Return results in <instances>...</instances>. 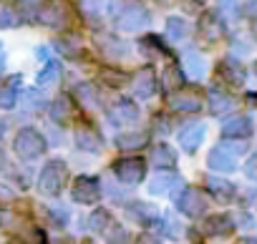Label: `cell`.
Listing matches in <instances>:
<instances>
[{"label": "cell", "mask_w": 257, "mask_h": 244, "mask_svg": "<svg viewBox=\"0 0 257 244\" xmlns=\"http://www.w3.org/2000/svg\"><path fill=\"white\" fill-rule=\"evenodd\" d=\"M13 149H16L18 159L33 161V159H38L46 151V139L36 129H21L18 136H16V141H13Z\"/></svg>", "instance_id": "obj_1"}, {"label": "cell", "mask_w": 257, "mask_h": 244, "mask_svg": "<svg viewBox=\"0 0 257 244\" xmlns=\"http://www.w3.org/2000/svg\"><path fill=\"white\" fill-rule=\"evenodd\" d=\"M66 179H68V169H66V164H63L61 159H53V161H48V164L43 166L41 179H38V186H41L43 194L53 196V194H58V191L63 189Z\"/></svg>", "instance_id": "obj_2"}, {"label": "cell", "mask_w": 257, "mask_h": 244, "mask_svg": "<svg viewBox=\"0 0 257 244\" xmlns=\"http://www.w3.org/2000/svg\"><path fill=\"white\" fill-rule=\"evenodd\" d=\"M113 174L116 179H121L123 184H139L147 176V164L142 159H118L113 164Z\"/></svg>", "instance_id": "obj_3"}, {"label": "cell", "mask_w": 257, "mask_h": 244, "mask_svg": "<svg viewBox=\"0 0 257 244\" xmlns=\"http://www.w3.org/2000/svg\"><path fill=\"white\" fill-rule=\"evenodd\" d=\"M116 26L118 31H126V33H137V31H144L149 26V13L139 6H132L126 8L118 18H116Z\"/></svg>", "instance_id": "obj_4"}, {"label": "cell", "mask_w": 257, "mask_h": 244, "mask_svg": "<svg viewBox=\"0 0 257 244\" xmlns=\"http://www.w3.org/2000/svg\"><path fill=\"white\" fill-rule=\"evenodd\" d=\"M177 209L184 216H199L207 209V196L199 189H184L182 196L177 199Z\"/></svg>", "instance_id": "obj_5"}, {"label": "cell", "mask_w": 257, "mask_h": 244, "mask_svg": "<svg viewBox=\"0 0 257 244\" xmlns=\"http://www.w3.org/2000/svg\"><path fill=\"white\" fill-rule=\"evenodd\" d=\"M73 199H76L78 204H96V201L101 199V186H98V181L91 179V176L76 179V184H73Z\"/></svg>", "instance_id": "obj_6"}, {"label": "cell", "mask_w": 257, "mask_h": 244, "mask_svg": "<svg viewBox=\"0 0 257 244\" xmlns=\"http://www.w3.org/2000/svg\"><path fill=\"white\" fill-rule=\"evenodd\" d=\"M38 21L43 26L61 28V26H66V8L61 3H56V0H48V3H43L41 11H38Z\"/></svg>", "instance_id": "obj_7"}, {"label": "cell", "mask_w": 257, "mask_h": 244, "mask_svg": "<svg viewBox=\"0 0 257 244\" xmlns=\"http://www.w3.org/2000/svg\"><path fill=\"white\" fill-rule=\"evenodd\" d=\"M108 118H111V124H116V126H126V124H134V121L139 118V111H137V106L132 101H118V103L111 106Z\"/></svg>", "instance_id": "obj_8"}, {"label": "cell", "mask_w": 257, "mask_h": 244, "mask_svg": "<svg viewBox=\"0 0 257 244\" xmlns=\"http://www.w3.org/2000/svg\"><path fill=\"white\" fill-rule=\"evenodd\" d=\"M252 134V124H249V118H244V116H232V118H227L224 124H222V136L224 139H247Z\"/></svg>", "instance_id": "obj_9"}, {"label": "cell", "mask_w": 257, "mask_h": 244, "mask_svg": "<svg viewBox=\"0 0 257 244\" xmlns=\"http://www.w3.org/2000/svg\"><path fill=\"white\" fill-rule=\"evenodd\" d=\"M207 164H209L212 171H222V174H227V171H234L237 159H234V154H232L227 146H217V149H212Z\"/></svg>", "instance_id": "obj_10"}, {"label": "cell", "mask_w": 257, "mask_h": 244, "mask_svg": "<svg viewBox=\"0 0 257 244\" xmlns=\"http://www.w3.org/2000/svg\"><path fill=\"white\" fill-rule=\"evenodd\" d=\"M157 91V73L152 66H144L137 76H134V93L139 98H149Z\"/></svg>", "instance_id": "obj_11"}, {"label": "cell", "mask_w": 257, "mask_h": 244, "mask_svg": "<svg viewBox=\"0 0 257 244\" xmlns=\"http://www.w3.org/2000/svg\"><path fill=\"white\" fill-rule=\"evenodd\" d=\"M204 124H192V126H187L182 134H179V144H182V149L187 151V154H194L197 149H199V144L204 141Z\"/></svg>", "instance_id": "obj_12"}, {"label": "cell", "mask_w": 257, "mask_h": 244, "mask_svg": "<svg viewBox=\"0 0 257 244\" xmlns=\"http://www.w3.org/2000/svg\"><path fill=\"white\" fill-rule=\"evenodd\" d=\"M76 144L81 146V151H88V154H96V151H101V136L91 129V126H86V124H81L78 129H76Z\"/></svg>", "instance_id": "obj_13"}, {"label": "cell", "mask_w": 257, "mask_h": 244, "mask_svg": "<svg viewBox=\"0 0 257 244\" xmlns=\"http://www.w3.org/2000/svg\"><path fill=\"white\" fill-rule=\"evenodd\" d=\"M179 184H182V179H179L177 174H172V171H159V174L149 181V191L157 194V196H162V194L174 191Z\"/></svg>", "instance_id": "obj_14"}, {"label": "cell", "mask_w": 257, "mask_h": 244, "mask_svg": "<svg viewBox=\"0 0 257 244\" xmlns=\"http://www.w3.org/2000/svg\"><path fill=\"white\" fill-rule=\"evenodd\" d=\"M147 141H149V134H142V131H126V134H121L118 139H116V146L121 149V151H139L142 146H147Z\"/></svg>", "instance_id": "obj_15"}, {"label": "cell", "mask_w": 257, "mask_h": 244, "mask_svg": "<svg viewBox=\"0 0 257 244\" xmlns=\"http://www.w3.org/2000/svg\"><path fill=\"white\" fill-rule=\"evenodd\" d=\"M217 71H219V76H222L229 86H242V83H244V71H242V66H239L237 61H222Z\"/></svg>", "instance_id": "obj_16"}, {"label": "cell", "mask_w": 257, "mask_h": 244, "mask_svg": "<svg viewBox=\"0 0 257 244\" xmlns=\"http://www.w3.org/2000/svg\"><path fill=\"white\" fill-rule=\"evenodd\" d=\"M232 229H234V224H232V219H229L227 214H214V216H209V219L204 221V231H207L209 236L229 234Z\"/></svg>", "instance_id": "obj_17"}, {"label": "cell", "mask_w": 257, "mask_h": 244, "mask_svg": "<svg viewBox=\"0 0 257 244\" xmlns=\"http://www.w3.org/2000/svg\"><path fill=\"white\" fill-rule=\"evenodd\" d=\"M199 31L207 41H217L222 36V23H219V16L217 13H204L202 21H199Z\"/></svg>", "instance_id": "obj_18"}, {"label": "cell", "mask_w": 257, "mask_h": 244, "mask_svg": "<svg viewBox=\"0 0 257 244\" xmlns=\"http://www.w3.org/2000/svg\"><path fill=\"white\" fill-rule=\"evenodd\" d=\"M18 88H21V76L8 78V83L0 88V108H13V106H16Z\"/></svg>", "instance_id": "obj_19"}, {"label": "cell", "mask_w": 257, "mask_h": 244, "mask_svg": "<svg viewBox=\"0 0 257 244\" xmlns=\"http://www.w3.org/2000/svg\"><path fill=\"white\" fill-rule=\"evenodd\" d=\"M172 108L174 111H189V113H194V111L202 108V98L197 93H177L172 98Z\"/></svg>", "instance_id": "obj_20"}, {"label": "cell", "mask_w": 257, "mask_h": 244, "mask_svg": "<svg viewBox=\"0 0 257 244\" xmlns=\"http://www.w3.org/2000/svg\"><path fill=\"white\" fill-rule=\"evenodd\" d=\"M152 164L157 166V169H172L174 164H177V154L169 149V146H157L154 151H152Z\"/></svg>", "instance_id": "obj_21"}, {"label": "cell", "mask_w": 257, "mask_h": 244, "mask_svg": "<svg viewBox=\"0 0 257 244\" xmlns=\"http://www.w3.org/2000/svg\"><path fill=\"white\" fill-rule=\"evenodd\" d=\"M207 189L217 196V199H232V194H234V186L227 181V179H219V176H209L207 179Z\"/></svg>", "instance_id": "obj_22"}, {"label": "cell", "mask_w": 257, "mask_h": 244, "mask_svg": "<svg viewBox=\"0 0 257 244\" xmlns=\"http://www.w3.org/2000/svg\"><path fill=\"white\" fill-rule=\"evenodd\" d=\"M51 118L58 121V124H68V118H71V101H68V96H58L51 103Z\"/></svg>", "instance_id": "obj_23"}, {"label": "cell", "mask_w": 257, "mask_h": 244, "mask_svg": "<svg viewBox=\"0 0 257 244\" xmlns=\"http://www.w3.org/2000/svg\"><path fill=\"white\" fill-rule=\"evenodd\" d=\"M128 216L137 219V221H142V224H152V221L159 219L157 209L149 206V204H132V206H128Z\"/></svg>", "instance_id": "obj_24"}, {"label": "cell", "mask_w": 257, "mask_h": 244, "mask_svg": "<svg viewBox=\"0 0 257 244\" xmlns=\"http://www.w3.org/2000/svg\"><path fill=\"white\" fill-rule=\"evenodd\" d=\"M209 108H212V113H224V111H232L234 108V101L227 93L212 88L209 91Z\"/></svg>", "instance_id": "obj_25"}, {"label": "cell", "mask_w": 257, "mask_h": 244, "mask_svg": "<svg viewBox=\"0 0 257 244\" xmlns=\"http://www.w3.org/2000/svg\"><path fill=\"white\" fill-rule=\"evenodd\" d=\"M167 36L172 41H184L189 36V23L182 21V18H169L167 21Z\"/></svg>", "instance_id": "obj_26"}, {"label": "cell", "mask_w": 257, "mask_h": 244, "mask_svg": "<svg viewBox=\"0 0 257 244\" xmlns=\"http://www.w3.org/2000/svg\"><path fill=\"white\" fill-rule=\"evenodd\" d=\"M184 66H187V71L192 73V76H202L204 73V58L197 53V51H187V56H184Z\"/></svg>", "instance_id": "obj_27"}, {"label": "cell", "mask_w": 257, "mask_h": 244, "mask_svg": "<svg viewBox=\"0 0 257 244\" xmlns=\"http://www.w3.org/2000/svg\"><path fill=\"white\" fill-rule=\"evenodd\" d=\"M76 93H78V98H81V103H83L86 108H98V93L93 91V86L83 83V86L76 88Z\"/></svg>", "instance_id": "obj_28"}, {"label": "cell", "mask_w": 257, "mask_h": 244, "mask_svg": "<svg viewBox=\"0 0 257 244\" xmlns=\"http://www.w3.org/2000/svg\"><path fill=\"white\" fill-rule=\"evenodd\" d=\"M177 86H182V71H177L174 66L164 71V78H162V88L164 91H174Z\"/></svg>", "instance_id": "obj_29"}, {"label": "cell", "mask_w": 257, "mask_h": 244, "mask_svg": "<svg viewBox=\"0 0 257 244\" xmlns=\"http://www.w3.org/2000/svg\"><path fill=\"white\" fill-rule=\"evenodd\" d=\"M108 211L106 209H96L93 214H91V219H88V226L93 229V231H103L106 226H108Z\"/></svg>", "instance_id": "obj_30"}, {"label": "cell", "mask_w": 257, "mask_h": 244, "mask_svg": "<svg viewBox=\"0 0 257 244\" xmlns=\"http://www.w3.org/2000/svg\"><path fill=\"white\" fill-rule=\"evenodd\" d=\"M18 23H21V18L13 8H0V28H16Z\"/></svg>", "instance_id": "obj_31"}, {"label": "cell", "mask_w": 257, "mask_h": 244, "mask_svg": "<svg viewBox=\"0 0 257 244\" xmlns=\"http://www.w3.org/2000/svg\"><path fill=\"white\" fill-rule=\"evenodd\" d=\"M56 76H58V63H53V61L46 63V68L38 73V86H48Z\"/></svg>", "instance_id": "obj_32"}, {"label": "cell", "mask_w": 257, "mask_h": 244, "mask_svg": "<svg viewBox=\"0 0 257 244\" xmlns=\"http://www.w3.org/2000/svg\"><path fill=\"white\" fill-rule=\"evenodd\" d=\"M101 78H103L108 86H121V83L126 81V73H121V71H101Z\"/></svg>", "instance_id": "obj_33"}, {"label": "cell", "mask_w": 257, "mask_h": 244, "mask_svg": "<svg viewBox=\"0 0 257 244\" xmlns=\"http://www.w3.org/2000/svg\"><path fill=\"white\" fill-rule=\"evenodd\" d=\"M81 11L88 16V18H96L101 13V0H81Z\"/></svg>", "instance_id": "obj_34"}, {"label": "cell", "mask_w": 257, "mask_h": 244, "mask_svg": "<svg viewBox=\"0 0 257 244\" xmlns=\"http://www.w3.org/2000/svg\"><path fill=\"white\" fill-rule=\"evenodd\" d=\"M219 8L224 11V16H237V11H239V0H219Z\"/></svg>", "instance_id": "obj_35"}, {"label": "cell", "mask_w": 257, "mask_h": 244, "mask_svg": "<svg viewBox=\"0 0 257 244\" xmlns=\"http://www.w3.org/2000/svg\"><path fill=\"white\" fill-rule=\"evenodd\" d=\"M108 244H128V236L123 229H113V234H108Z\"/></svg>", "instance_id": "obj_36"}, {"label": "cell", "mask_w": 257, "mask_h": 244, "mask_svg": "<svg viewBox=\"0 0 257 244\" xmlns=\"http://www.w3.org/2000/svg\"><path fill=\"white\" fill-rule=\"evenodd\" d=\"M137 244H162V241H159L154 234H142V236L137 239Z\"/></svg>", "instance_id": "obj_37"}, {"label": "cell", "mask_w": 257, "mask_h": 244, "mask_svg": "<svg viewBox=\"0 0 257 244\" xmlns=\"http://www.w3.org/2000/svg\"><path fill=\"white\" fill-rule=\"evenodd\" d=\"M244 171H247L249 179H257V161H249V164L244 166Z\"/></svg>", "instance_id": "obj_38"}, {"label": "cell", "mask_w": 257, "mask_h": 244, "mask_svg": "<svg viewBox=\"0 0 257 244\" xmlns=\"http://www.w3.org/2000/svg\"><path fill=\"white\" fill-rule=\"evenodd\" d=\"M244 11L252 16V18H257V0H247V6H244Z\"/></svg>", "instance_id": "obj_39"}, {"label": "cell", "mask_w": 257, "mask_h": 244, "mask_svg": "<svg viewBox=\"0 0 257 244\" xmlns=\"http://www.w3.org/2000/svg\"><path fill=\"white\" fill-rule=\"evenodd\" d=\"M11 196H13V194H11L6 186H0V199H11Z\"/></svg>", "instance_id": "obj_40"}, {"label": "cell", "mask_w": 257, "mask_h": 244, "mask_svg": "<svg viewBox=\"0 0 257 244\" xmlns=\"http://www.w3.org/2000/svg\"><path fill=\"white\" fill-rule=\"evenodd\" d=\"M239 244H257V239H242Z\"/></svg>", "instance_id": "obj_41"}, {"label": "cell", "mask_w": 257, "mask_h": 244, "mask_svg": "<svg viewBox=\"0 0 257 244\" xmlns=\"http://www.w3.org/2000/svg\"><path fill=\"white\" fill-rule=\"evenodd\" d=\"M0 68H3V43H0Z\"/></svg>", "instance_id": "obj_42"}, {"label": "cell", "mask_w": 257, "mask_h": 244, "mask_svg": "<svg viewBox=\"0 0 257 244\" xmlns=\"http://www.w3.org/2000/svg\"><path fill=\"white\" fill-rule=\"evenodd\" d=\"M159 3H162V6H172V3H174V0H159Z\"/></svg>", "instance_id": "obj_43"}, {"label": "cell", "mask_w": 257, "mask_h": 244, "mask_svg": "<svg viewBox=\"0 0 257 244\" xmlns=\"http://www.w3.org/2000/svg\"><path fill=\"white\" fill-rule=\"evenodd\" d=\"M3 134H6V126H3V124H0V139H3Z\"/></svg>", "instance_id": "obj_44"}, {"label": "cell", "mask_w": 257, "mask_h": 244, "mask_svg": "<svg viewBox=\"0 0 257 244\" xmlns=\"http://www.w3.org/2000/svg\"><path fill=\"white\" fill-rule=\"evenodd\" d=\"M21 3H36V0H21Z\"/></svg>", "instance_id": "obj_45"}, {"label": "cell", "mask_w": 257, "mask_h": 244, "mask_svg": "<svg viewBox=\"0 0 257 244\" xmlns=\"http://www.w3.org/2000/svg\"><path fill=\"white\" fill-rule=\"evenodd\" d=\"M249 101H257V96H249Z\"/></svg>", "instance_id": "obj_46"}, {"label": "cell", "mask_w": 257, "mask_h": 244, "mask_svg": "<svg viewBox=\"0 0 257 244\" xmlns=\"http://www.w3.org/2000/svg\"><path fill=\"white\" fill-rule=\"evenodd\" d=\"M0 166H3V154H0Z\"/></svg>", "instance_id": "obj_47"}, {"label": "cell", "mask_w": 257, "mask_h": 244, "mask_svg": "<svg viewBox=\"0 0 257 244\" xmlns=\"http://www.w3.org/2000/svg\"><path fill=\"white\" fill-rule=\"evenodd\" d=\"M254 71H257V63H254Z\"/></svg>", "instance_id": "obj_48"}]
</instances>
